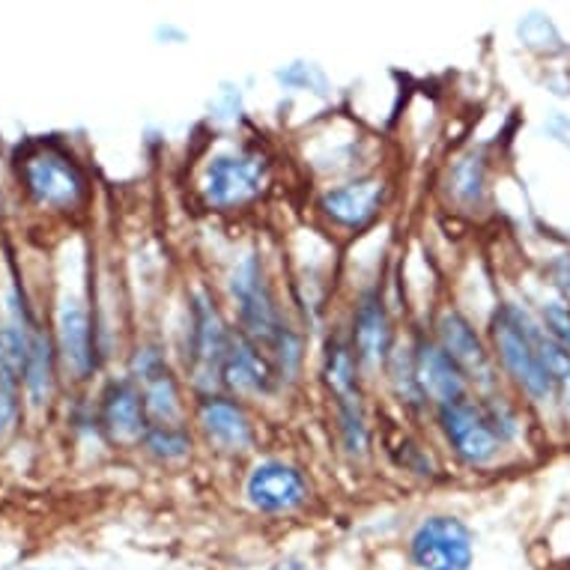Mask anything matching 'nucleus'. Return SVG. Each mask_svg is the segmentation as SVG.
<instances>
[{
    "label": "nucleus",
    "mask_w": 570,
    "mask_h": 570,
    "mask_svg": "<svg viewBox=\"0 0 570 570\" xmlns=\"http://www.w3.org/2000/svg\"><path fill=\"white\" fill-rule=\"evenodd\" d=\"M234 296L239 305V317H243L245 335L252 337L254 344L275 346L284 358L296 362L299 344L291 335V328L281 323V314L272 299L269 284L263 278V269L257 257H245L239 269L234 272Z\"/></svg>",
    "instance_id": "obj_1"
},
{
    "label": "nucleus",
    "mask_w": 570,
    "mask_h": 570,
    "mask_svg": "<svg viewBox=\"0 0 570 570\" xmlns=\"http://www.w3.org/2000/svg\"><path fill=\"white\" fill-rule=\"evenodd\" d=\"M493 341L499 350V358L517 383L523 385L525 394L534 401H547L552 389L550 376L543 371L538 350L532 341V320L520 314L517 308H502L493 320Z\"/></svg>",
    "instance_id": "obj_2"
},
{
    "label": "nucleus",
    "mask_w": 570,
    "mask_h": 570,
    "mask_svg": "<svg viewBox=\"0 0 570 570\" xmlns=\"http://www.w3.org/2000/svg\"><path fill=\"white\" fill-rule=\"evenodd\" d=\"M21 174L33 200L48 209H76L87 195L85 174L78 170L76 161L55 147L30 153L21 165Z\"/></svg>",
    "instance_id": "obj_3"
},
{
    "label": "nucleus",
    "mask_w": 570,
    "mask_h": 570,
    "mask_svg": "<svg viewBox=\"0 0 570 570\" xmlns=\"http://www.w3.org/2000/svg\"><path fill=\"white\" fill-rule=\"evenodd\" d=\"M410 552L421 570H469L475 543L472 532L460 520L431 517L412 534Z\"/></svg>",
    "instance_id": "obj_4"
},
{
    "label": "nucleus",
    "mask_w": 570,
    "mask_h": 570,
    "mask_svg": "<svg viewBox=\"0 0 570 570\" xmlns=\"http://www.w3.org/2000/svg\"><path fill=\"white\" fill-rule=\"evenodd\" d=\"M266 161L261 156H218L204 174L206 200L218 209L243 206L263 191Z\"/></svg>",
    "instance_id": "obj_5"
},
{
    "label": "nucleus",
    "mask_w": 570,
    "mask_h": 570,
    "mask_svg": "<svg viewBox=\"0 0 570 570\" xmlns=\"http://www.w3.org/2000/svg\"><path fill=\"white\" fill-rule=\"evenodd\" d=\"M445 440L466 463H487L499 451V431L493 419L466 397L445 403L440 412Z\"/></svg>",
    "instance_id": "obj_6"
},
{
    "label": "nucleus",
    "mask_w": 570,
    "mask_h": 570,
    "mask_svg": "<svg viewBox=\"0 0 570 570\" xmlns=\"http://www.w3.org/2000/svg\"><path fill=\"white\" fill-rule=\"evenodd\" d=\"M248 499L263 514H287L308 499V484L299 469L278 463V460H266L261 466H254L248 478Z\"/></svg>",
    "instance_id": "obj_7"
},
{
    "label": "nucleus",
    "mask_w": 570,
    "mask_h": 570,
    "mask_svg": "<svg viewBox=\"0 0 570 570\" xmlns=\"http://www.w3.org/2000/svg\"><path fill=\"white\" fill-rule=\"evenodd\" d=\"M222 376L239 392H269L275 385L269 358L261 353V346L254 344L245 332H230L227 335Z\"/></svg>",
    "instance_id": "obj_8"
},
{
    "label": "nucleus",
    "mask_w": 570,
    "mask_h": 570,
    "mask_svg": "<svg viewBox=\"0 0 570 570\" xmlns=\"http://www.w3.org/2000/svg\"><path fill=\"white\" fill-rule=\"evenodd\" d=\"M57 337H60V353H63L66 367L85 380L96 365L94 350V323L85 305L76 299H69L60 305V317H57Z\"/></svg>",
    "instance_id": "obj_9"
},
{
    "label": "nucleus",
    "mask_w": 570,
    "mask_h": 570,
    "mask_svg": "<svg viewBox=\"0 0 570 570\" xmlns=\"http://www.w3.org/2000/svg\"><path fill=\"white\" fill-rule=\"evenodd\" d=\"M412 374L421 392L433 397L436 403H454L463 397V374L460 367L449 358V353L436 344H419Z\"/></svg>",
    "instance_id": "obj_10"
},
{
    "label": "nucleus",
    "mask_w": 570,
    "mask_h": 570,
    "mask_svg": "<svg viewBox=\"0 0 570 570\" xmlns=\"http://www.w3.org/2000/svg\"><path fill=\"white\" fill-rule=\"evenodd\" d=\"M227 332L218 311L209 305V299L197 296L191 305V355H195L197 374H222V362H225L227 350Z\"/></svg>",
    "instance_id": "obj_11"
},
{
    "label": "nucleus",
    "mask_w": 570,
    "mask_h": 570,
    "mask_svg": "<svg viewBox=\"0 0 570 570\" xmlns=\"http://www.w3.org/2000/svg\"><path fill=\"white\" fill-rule=\"evenodd\" d=\"M385 186L380 179H362L335 188L323 197V213L341 227H365L383 206Z\"/></svg>",
    "instance_id": "obj_12"
},
{
    "label": "nucleus",
    "mask_w": 570,
    "mask_h": 570,
    "mask_svg": "<svg viewBox=\"0 0 570 570\" xmlns=\"http://www.w3.org/2000/svg\"><path fill=\"white\" fill-rule=\"evenodd\" d=\"M442 335V350L449 353V358L460 367V374L478 376L481 383H490L493 376V367H490V358H487L484 346L478 341L475 328L469 326L466 320L460 314H445L440 323Z\"/></svg>",
    "instance_id": "obj_13"
},
{
    "label": "nucleus",
    "mask_w": 570,
    "mask_h": 570,
    "mask_svg": "<svg viewBox=\"0 0 570 570\" xmlns=\"http://www.w3.org/2000/svg\"><path fill=\"white\" fill-rule=\"evenodd\" d=\"M200 424H204L209 442H216L218 449L245 451L252 445V424L234 401L209 397L200 406Z\"/></svg>",
    "instance_id": "obj_14"
},
{
    "label": "nucleus",
    "mask_w": 570,
    "mask_h": 570,
    "mask_svg": "<svg viewBox=\"0 0 570 570\" xmlns=\"http://www.w3.org/2000/svg\"><path fill=\"white\" fill-rule=\"evenodd\" d=\"M102 419L114 440L122 442L147 436V428H150L147 410H144V397L131 385H111V392L105 394Z\"/></svg>",
    "instance_id": "obj_15"
},
{
    "label": "nucleus",
    "mask_w": 570,
    "mask_h": 570,
    "mask_svg": "<svg viewBox=\"0 0 570 570\" xmlns=\"http://www.w3.org/2000/svg\"><path fill=\"white\" fill-rule=\"evenodd\" d=\"M355 358L365 365H376L383 362L392 344V328H389V317H385L383 302L376 296H365L358 311H355Z\"/></svg>",
    "instance_id": "obj_16"
},
{
    "label": "nucleus",
    "mask_w": 570,
    "mask_h": 570,
    "mask_svg": "<svg viewBox=\"0 0 570 570\" xmlns=\"http://www.w3.org/2000/svg\"><path fill=\"white\" fill-rule=\"evenodd\" d=\"M326 385L337 397V406L358 403L355 394V358L344 341H332L326 353Z\"/></svg>",
    "instance_id": "obj_17"
},
{
    "label": "nucleus",
    "mask_w": 570,
    "mask_h": 570,
    "mask_svg": "<svg viewBox=\"0 0 570 570\" xmlns=\"http://www.w3.org/2000/svg\"><path fill=\"white\" fill-rule=\"evenodd\" d=\"M24 383L33 403H46L51 392V344L42 332L28 335V362H24Z\"/></svg>",
    "instance_id": "obj_18"
},
{
    "label": "nucleus",
    "mask_w": 570,
    "mask_h": 570,
    "mask_svg": "<svg viewBox=\"0 0 570 570\" xmlns=\"http://www.w3.org/2000/svg\"><path fill=\"white\" fill-rule=\"evenodd\" d=\"M532 341L534 350H538V358H541L543 371L550 376L552 389H561L564 394H570V353L559 341H552L547 332H541L538 326H532Z\"/></svg>",
    "instance_id": "obj_19"
},
{
    "label": "nucleus",
    "mask_w": 570,
    "mask_h": 570,
    "mask_svg": "<svg viewBox=\"0 0 570 570\" xmlns=\"http://www.w3.org/2000/svg\"><path fill=\"white\" fill-rule=\"evenodd\" d=\"M543 323L550 328L552 341H559L570 353V308L564 302H552L543 308Z\"/></svg>",
    "instance_id": "obj_20"
},
{
    "label": "nucleus",
    "mask_w": 570,
    "mask_h": 570,
    "mask_svg": "<svg viewBox=\"0 0 570 570\" xmlns=\"http://www.w3.org/2000/svg\"><path fill=\"white\" fill-rule=\"evenodd\" d=\"M16 380L0 374V431L7 428L16 415Z\"/></svg>",
    "instance_id": "obj_21"
},
{
    "label": "nucleus",
    "mask_w": 570,
    "mask_h": 570,
    "mask_svg": "<svg viewBox=\"0 0 570 570\" xmlns=\"http://www.w3.org/2000/svg\"><path fill=\"white\" fill-rule=\"evenodd\" d=\"M552 278H556V287L564 296V305L570 308V254H561L559 261L552 263Z\"/></svg>",
    "instance_id": "obj_22"
},
{
    "label": "nucleus",
    "mask_w": 570,
    "mask_h": 570,
    "mask_svg": "<svg viewBox=\"0 0 570 570\" xmlns=\"http://www.w3.org/2000/svg\"><path fill=\"white\" fill-rule=\"evenodd\" d=\"M275 570H299V568H296V564H291V561H287V564H278V568H275Z\"/></svg>",
    "instance_id": "obj_23"
}]
</instances>
